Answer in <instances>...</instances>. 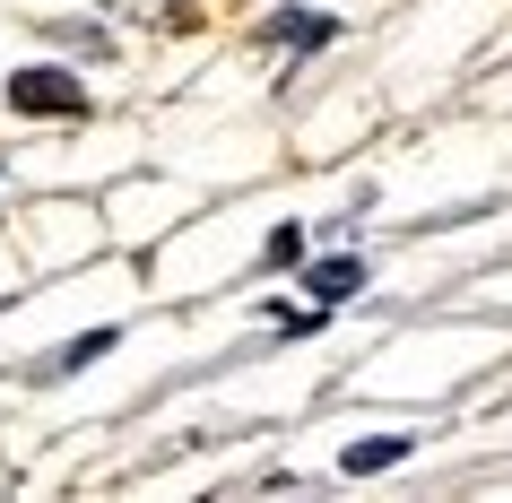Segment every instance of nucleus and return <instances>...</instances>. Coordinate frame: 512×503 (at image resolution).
I'll return each mask as SVG.
<instances>
[{"label":"nucleus","instance_id":"f257e3e1","mask_svg":"<svg viewBox=\"0 0 512 503\" xmlns=\"http://www.w3.org/2000/svg\"><path fill=\"white\" fill-rule=\"evenodd\" d=\"M9 113H53V122H79L87 113V87L70 70H18L9 79Z\"/></svg>","mask_w":512,"mask_h":503},{"label":"nucleus","instance_id":"7ed1b4c3","mask_svg":"<svg viewBox=\"0 0 512 503\" xmlns=\"http://www.w3.org/2000/svg\"><path fill=\"white\" fill-rule=\"evenodd\" d=\"M304 287H313V304H348V295L365 287V269H356V261H322Z\"/></svg>","mask_w":512,"mask_h":503},{"label":"nucleus","instance_id":"20e7f679","mask_svg":"<svg viewBox=\"0 0 512 503\" xmlns=\"http://www.w3.org/2000/svg\"><path fill=\"white\" fill-rule=\"evenodd\" d=\"M261 35H270V44H330L339 27H330V18H304V9H287V18H270Z\"/></svg>","mask_w":512,"mask_h":503},{"label":"nucleus","instance_id":"f03ea898","mask_svg":"<svg viewBox=\"0 0 512 503\" xmlns=\"http://www.w3.org/2000/svg\"><path fill=\"white\" fill-rule=\"evenodd\" d=\"M113 339H122V330H87V339L53 347V356H44V365H35V382H61V373H79V365H96V356H105Z\"/></svg>","mask_w":512,"mask_h":503},{"label":"nucleus","instance_id":"423d86ee","mask_svg":"<svg viewBox=\"0 0 512 503\" xmlns=\"http://www.w3.org/2000/svg\"><path fill=\"white\" fill-rule=\"evenodd\" d=\"M113 9H131V18H148V27H183L191 0H113Z\"/></svg>","mask_w":512,"mask_h":503},{"label":"nucleus","instance_id":"39448f33","mask_svg":"<svg viewBox=\"0 0 512 503\" xmlns=\"http://www.w3.org/2000/svg\"><path fill=\"white\" fill-rule=\"evenodd\" d=\"M391 460H408V443H400V434H374V443H348V477H374V469H391Z\"/></svg>","mask_w":512,"mask_h":503}]
</instances>
